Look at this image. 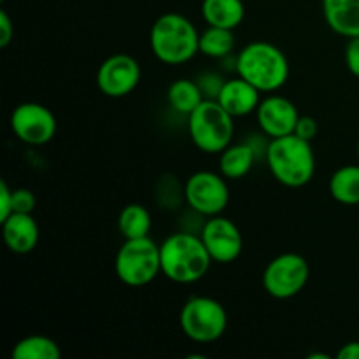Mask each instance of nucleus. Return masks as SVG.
Masks as SVG:
<instances>
[{"label":"nucleus","instance_id":"nucleus-26","mask_svg":"<svg viewBox=\"0 0 359 359\" xmlns=\"http://www.w3.org/2000/svg\"><path fill=\"white\" fill-rule=\"evenodd\" d=\"M318 121H316L314 118H311V116H300V119H298L297 123V128H294V135L302 137V139L311 142V140L318 135Z\"/></svg>","mask_w":359,"mask_h":359},{"label":"nucleus","instance_id":"nucleus-8","mask_svg":"<svg viewBox=\"0 0 359 359\" xmlns=\"http://www.w3.org/2000/svg\"><path fill=\"white\" fill-rule=\"evenodd\" d=\"M309 277H311V266L307 259L297 252H284L266 265L262 280L270 297L277 300H287L304 291Z\"/></svg>","mask_w":359,"mask_h":359},{"label":"nucleus","instance_id":"nucleus-4","mask_svg":"<svg viewBox=\"0 0 359 359\" xmlns=\"http://www.w3.org/2000/svg\"><path fill=\"white\" fill-rule=\"evenodd\" d=\"M153 55L167 65H182L200 53V34L195 25L179 13L161 14L151 27Z\"/></svg>","mask_w":359,"mask_h":359},{"label":"nucleus","instance_id":"nucleus-28","mask_svg":"<svg viewBox=\"0 0 359 359\" xmlns=\"http://www.w3.org/2000/svg\"><path fill=\"white\" fill-rule=\"evenodd\" d=\"M14 37V23L6 11H0V46L6 48Z\"/></svg>","mask_w":359,"mask_h":359},{"label":"nucleus","instance_id":"nucleus-6","mask_svg":"<svg viewBox=\"0 0 359 359\" xmlns=\"http://www.w3.org/2000/svg\"><path fill=\"white\" fill-rule=\"evenodd\" d=\"M114 270L126 286H147L161 273L160 245L151 237L125 238L116 255Z\"/></svg>","mask_w":359,"mask_h":359},{"label":"nucleus","instance_id":"nucleus-14","mask_svg":"<svg viewBox=\"0 0 359 359\" xmlns=\"http://www.w3.org/2000/svg\"><path fill=\"white\" fill-rule=\"evenodd\" d=\"M259 93L262 91L258 88H255L251 83L238 76L237 79L224 81L216 100L219 102V105L228 114H231L233 118H242V116L256 112L259 102H262Z\"/></svg>","mask_w":359,"mask_h":359},{"label":"nucleus","instance_id":"nucleus-24","mask_svg":"<svg viewBox=\"0 0 359 359\" xmlns=\"http://www.w3.org/2000/svg\"><path fill=\"white\" fill-rule=\"evenodd\" d=\"M37 205L35 195L27 188L13 189V210L21 214H32V210Z\"/></svg>","mask_w":359,"mask_h":359},{"label":"nucleus","instance_id":"nucleus-31","mask_svg":"<svg viewBox=\"0 0 359 359\" xmlns=\"http://www.w3.org/2000/svg\"><path fill=\"white\" fill-rule=\"evenodd\" d=\"M358 160H359V140H358Z\"/></svg>","mask_w":359,"mask_h":359},{"label":"nucleus","instance_id":"nucleus-17","mask_svg":"<svg viewBox=\"0 0 359 359\" xmlns=\"http://www.w3.org/2000/svg\"><path fill=\"white\" fill-rule=\"evenodd\" d=\"M244 16L242 0H202V18L209 27L235 30L244 21Z\"/></svg>","mask_w":359,"mask_h":359},{"label":"nucleus","instance_id":"nucleus-1","mask_svg":"<svg viewBox=\"0 0 359 359\" xmlns=\"http://www.w3.org/2000/svg\"><path fill=\"white\" fill-rule=\"evenodd\" d=\"M160 255L161 273L177 284L198 283L207 276L212 263L202 237L184 231L165 238L160 245Z\"/></svg>","mask_w":359,"mask_h":359},{"label":"nucleus","instance_id":"nucleus-20","mask_svg":"<svg viewBox=\"0 0 359 359\" xmlns=\"http://www.w3.org/2000/svg\"><path fill=\"white\" fill-rule=\"evenodd\" d=\"M167 100L175 112L189 116L205 98L196 81L177 79L168 86Z\"/></svg>","mask_w":359,"mask_h":359},{"label":"nucleus","instance_id":"nucleus-12","mask_svg":"<svg viewBox=\"0 0 359 359\" xmlns=\"http://www.w3.org/2000/svg\"><path fill=\"white\" fill-rule=\"evenodd\" d=\"M202 241L216 263H231L241 256L244 241L237 224L228 217L212 216L202 228Z\"/></svg>","mask_w":359,"mask_h":359},{"label":"nucleus","instance_id":"nucleus-27","mask_svg":"<svg viewBox=\"0 0 359 359\" xmlns=\"http://www.w3.org/2000/svg\"><path fill=\"white\" fill-rule=\"evenodd\" d=\"M13 189L6 181H0V223L13 214Z\"/></svg>","mask_w":359,"mask_h":359},{"label":"nucleus","instance_id":"nucleus-5","mask_svg":"<svg viewBox=\"0 0 359 359\" xmlns=\"http://www.w3.org/2000/svg\"><path fill=\"white\" fill-rule=\"evenodd\" d=\"M233 116L221 107L219 102L205 98L188 116V133L200 151L221 154L233 139Z\"/></svg>","mask_w":359,"mask_h":359},{"label":"nucleus","instance_id":"nucleus-9","mask_svg":"<svg viewBox=\"0 0 359 359\" xmlns=\"http://www.w3.org/2000/svg\"><path fill=\"white\" fill-rule=\"evenodd\" d=\"M223 174L200 170L189 175L184 184V200L202 216H219L230 202V189Z\"/></svg>","mask_w":359,"mask_h":359},{"label":"nucleus","instance_id":"nucleus-25","mask_svg":"<svg viewBox=\"0 0 359 359\" xmlns=\"http://www.w3.org/2000/svg\"><path fill=\"white\" fill-rule=\"evenodd\" d=\"M344 56H346V65L349 72L359 79V37H353L347 41Z\"/></svg>","mask_w":359,"mask_h":359},{"label":"nucleus","instance_id":"nucleus-32","mask_svg":"<svg viewBox=\"0 0 359 359\" xmlns=\"http://www.w3.org/2000/svg\"><path fill=\"white\" fill-rule=\"evenodd\" d=\"M4 2H6V0H0V4H4Z\"/></svg>","mask_w":359,"mask_h":359},{"label":"nucleus","instance_id":"nucleus-7","mask_svg":"<svg viewBox=\"0 0 359 359\" xmlns=\"http://www.w3.org/2000/svg\"><path fill=\"white\" fill-rule=\"evenodd\" d=\"M179 323L189 340L196 344H212L226 332L228 314L214 298L191 297L182 305Z\"/></svg>","mask_w":359,"mask_h":359},{"label":"nucleus","instance_id":"nucleus-2","mask_svg":"<svg viewBox=\"0 0 359 359\" xmlns=\"http://www.w3.org/2000/svg\"><path fill=\"white\" fill-rule=\"evenodd\" d=\"M266 165L277 182L286 188H302L314 177L316 156L309 140L291 133L270 140Z\"/></svg>","mask_w":359,"mask_h":359},{"label":"nucleus","instance_id":"nucleus-16","mask_svg":"<svg viewBox=\"0 0 359 359\" xmlns=\"http://www.w3.org/2000/svg\"><path fill=\"white\" fill-rule=\"evenodd\" d=\"M323 14L335 34L359 37V0H323Z\"/></svg>","mask_w":359,"mask_h":359},{"label":"nucleus","instance_id":"nucleus-22","mask_svg":"<svg viewBox=\"0 0 359 359\" xmlns=\"http://www.w3.org/2000/svg\"><path fill=\"white\" fill-rule=\"evenodd\" d=\"M11 356L14 359H60L62 351L53 339L44 335H30L14 346Z\"/></svg>","mask_w":359,"mask_h":359},{"label":"nucleus","instance_id":"nucleus-30","mask_svg":"<svg viewBox=\"0 0 359 359\" xmlns=\"http://www.w3.org/2000/svg\"><path fill=\"white\" fill-rule=\"evenodd\" d=\"M309 359H330L328 354H309Z\"/></svg>","mask_w":359,"mask_h":359},{"label":"nucleus","instance_id":"nucleus-10","mask_svg":"<svg viewBox=\"0 0 359 359\" xmlns=\"http://www.w3.org/2000/svg\"><path fill=\"white\" fill-rule=\"evenodd\" d=\"M11 128L21 142L28 146H42L55 137L58 123L46 105L25 102L11 114Z\"/></svg>","mask_w":359,"mask_h":359},{"label":"nucleus","instance_id":"nucleus-29","mask_svg":"<svg viewBox=\"0 0 359 359\" xmlns=\"http://www.w3.org/2000/svg\"><path fill=\"white\" fill-rule=\"evenodd\" d=\"M339 359H359V342H349L337 353Z\"/></svg>","mask_w":359,"mask_h":359},{"label":"nucleus","instance_id":"nucleus-21","mask_svg":"<svg viewBox=\"0 0 359 359\" xmlns=\"http://www.w3.org/2000/svg\"><path fill=\"white\" fill-rule=\"evenodd\" d=\"M151 214L140 203H130L119 212L118 228L123 238H142L149 237L151 231Z\"/></svg>","mask_w":359,"mask_h":359},{"label":"nucleus","instance_id":"nucleus-18","mask_svg":"<svg viewBox=\"0 0 359 359\" xmlns=\"http://www.w3.org/2000/svg\"><path fill=\"white\" fill-rule=\"evenodd\" d=\"M255 165V149L249 144H230L219 156V172L226 179L245 177Z\"/></svg>","mask_w":359,"mask_h":359},{"label":"nucleus","instance_id":"nucleus-13","mask_svg":"<svg viewBox=\"0 0 359 359\" xmlns=\"http://www.w3.org/2000/svg\"><path fill=\"white\" fill-rule=\"evenodd\" d=\"M256 119L265 135H269L270 139H279V137L294 133L300 114H298L297 105L290 98L270 95L265 100L259 102L256 109Z\"/></svg>","mask_w":359,"mask_h":359},{"label":"nucleus","instance_id":"nucleus-15","mask_svg":"<svg viewBox=\"0 0 359 359\" xmlns=\"http://www.w3.org/2000/svg\"><path fill=\"white\" fill-rule=\"evenodd\" d=\"M2 235L11 252L28 255L39 244V224L32 214L13 212L2 221Z\"/></svg>","mask_w":359,"mask_h":359},{"label":"nucleus","instance_id":"nucleus-23","mask_svg":"<svg viewBox=\"0 0 359 359\" xmlns=\"http://www.w3.org/2000/svg\"><path fill=\"white\" fill-rule=\"evenodd\" d=\"M235 48L233 30L219 27H207L200 34V53L209 58H224Z\"/></svg>","mask_w":359,"mask_h":359},{"label":"nucleus","instance_id":"nucleus-3","mask_svg":"<svg viewBox=\"0 0 359 359\" xmlns=\"http://www.w3.org/2000/svg\"><path fill=\"white\" fill-rule=\"evenodd\" d=\"M237 74L258 88L262 93H273L287 83L290 62L272 42L256 41L244 46L237 56Z\"/></svg>","mask_w":359,"mask_h":359},{"label":"nucleus","instance_id":"nucleus-11","mask_svg":"<svg viewBox=\"0 0 359 359\" xmlns=\"http://www.w3.org/2000/svg\"><path fill=\"white\" fill-rule=\"evenodd\" d=\"M139 62L133 56L118 53L112 55L98 67L97 72V86L105 97L109 98H123L132 93L140 83Z\"/></svg>","mask_w":359,"mask_h":359},{"label":"nucleus","instance_id":"nucleus-19","mask_svg":"<svg viewBox=\"0 0 359 359\" xmlns=\"http://www.w3.org/2000/svg\"><path fill=\"white\" fill-rule=\"evenodd\" d=\"M330 195L342 205L359 203V165H346L332 175L328 182Z\"/></svg>","mask_w":359,"mask_h":359}]
</instances>
